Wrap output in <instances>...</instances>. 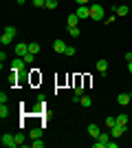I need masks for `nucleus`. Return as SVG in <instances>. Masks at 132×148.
Instances as JSON below:
<instances>
[{"mask_svg":"<svg viewBox=\"0 0 132 148\" xmlns=\"http://www.w3.org/2000/svg\"><path fill=\"white\" fill-rule=\"evenodd\" d=\"M90 18L93 20H106V9L97 2H90Z\"/></svg>","mask_w":132,"mask_h":148,"instance_id":"f257e3e1","label":"nucleus"},{"mask_svg":"<svg viewBox=\"0 0 132 148\" xmlns=\"http://www.w3.org/2000/svg\"><path fill=\"white\" fill-rule=\"evenodd\" d=\"M13 38H16V27H5V31H2V36H0V42L5 44H9L13 40Z\"/></svg>","mask_w":132,"mask_h":148,"instance_id":"f03ea898","label":"nucleus"},{"mask_svg":"<svg viewBox=\"0 0 132 148\" xmlns=\"http://www.w3.org/2000/svg\"><path fill=\"white\" fill-rule=\"evenodd\" d=\"M0 142H2V146H7V148H16L18 146V142H16V135H2V139H0Z\"/></svg>","mask_w":132,"mask_h":148,"instance_id":"7ed1b4c3","label":"nucleus"},{"mask_svg":"<svg viewBox=\"0 0 132 148\" xmlns=\"http://www.w3.org/2000/svg\"><path fill=\"white\" fill-rule=\"evenodd\" d=\"M24 66H26V62H24V58H20V56L11 62V69L16 71V73H18V71H24Z\"/></svg>","mask_w":132,"mask_h":148,"instance_id":"20e7f679","label":"nucleus"},{"mask_svg":"<svg viewBox=\"0 0 132 148\" xmlns=\"http://www.w3.org/2000/svg\"><path fill=\"white\" fill-rule=\"evenodd\" d=\"M108 142H110V137H108L106 133H101V135L97 137V142H95L93 146H95V148H106V146H108Z\"/></svg>","mask_w":132,"mask_h":148,"instance_id":"39448f33","label":"nucleus"},{"mask_svg":"<svg viewBox=\"0 0 132 148\" xmlns=\"http://www.w3.org/2000/svg\"><path fill=\"white\" fill-rule=\"evenodd\" d=\"M75 13L79 16V18H90V5H79Z\"/></svg>","mask_w":132,"mask_h":148,"instance_id":"423d86ee","label":"nucleus"},{"mask_svg":"<svg viewBox=\"0 0 132 148\" xmlns=\"http://www.w3.org/2000/svg\"><path fill=\"white\" fill-rule=\"evenodd\" d=\"M123 133H126V126H121V124H114L112 128H110V135L112 137H121Z\"/></svg>","mask_w":132,"mask_h":148,"instance_id":"0eeeda50","label":"nucleus"},{"mask_svg":"<svg viewBox=\"0 0 132 148\" xmlns=\"http://www.w3.org/2000/svg\"><path fill=\"white\" fill-rule=\"evenodd\" d=\"M16 53H18L20 58H24L26 53H29V44H24V42H18V44H16Z\"/></svg>","mask_w":132,"mask_h":148,"instance_id":"6e6552de","label":"nucleus"},{"mask_svg":"<svg viewBox=\"0 0 132 148\" xmlns=\"http://www.w3.org/2000/svg\"><path fill=\"white\" fill-rule=\"evenodd\" d=\"M88 135L93 137V139H97V137L101 135V130H99V126H97V124H88Z\"/></svg>","mask_w":132,"mask_h":148,"instance_id":"1a4fd4ad","label":"nucleus"},{"mask_svg":"<svg viewBox=\"0 0 132 148\" xmlns=\"http://www.w3.org/2000/svg\"><path fill=\"white\" fill-rule=\"evenodd\" d=\"M66 47H68V44L64 42V40H55V42H53V49H55L57 53H64V51H66Z\"/></svg>","mask_w":132,"mask_h":148,"instance_id":"9d476101","label":"nucleus"},{"mask_svg":"<svg viewBox=\"0 0 132 148\" xmlns=\"http://www.w3.org/2000/svg\"><path fill=\"white\" fill-rule=\"evenodd\" d=\"M130 99H132V93H121L119 97H117V102H119L121 106H126L128 102H130Z\"/></svg>","mask_w":132,"mask_h":148,"instance_id":"9b49d317","label":"nucleus"},{"mask_svg":"<svg viewBox=\"0 0 132 148\" xmlns=\"http://www.w3.org/2000/svg\"><path fill=\"white\" fill-rule=\"evenodd\" d=\"M79 20H82V18H79L77 13H70L68 18H66V25H68V27H77V22H79Z\"/></svg>","mask_w":132,"mask_h":148,"instance_id":"f8f14e48","label":"nucleus"},{"mask_svg":"<svg viewBox=\"0 0 132 148\" xmlns=\"http://www.w3.org/2000/svg\"><path fill=\"white\" fill-rule=\"evenodd\" d=\"M97 71H99L101 75H106L108 73V60H99L97 62Z\"/></svg>","mask_w":132,"mask_h":148,"instance_id":"ddd939ff","label":"nucleus"},{"mask_svg":"<svg viewBox=\"0 0 132 148\" xmlns=\"http://www.w3.org/2000/svg\"><path fill=\"white\" fill-rule=\"evenodd\" d=\"M114 13H117V16H128V5H119L114 9Z\"/></svg>","mask_w":132,"mask_h":148,"instance_id":"4468645a","label":"nucleus"},{"mask_svg":"<svg viewBox=\"0 0 132 148\" xmlns=\"http://www.w3.org/2000/svg\"><path fill=\"white\" fill-rule=\"evenodd\" d=\"M117 124H121V126H126V128H128V115H126V113L117 115Z\"/></svg>","mask_w":132,"mask_h":148,"instance_id":"2eb2a0df","label":"nucleus"},{"mask_svg":"<svg viewBox=\"0 0 132 148\" xmlns=\"http://www.w3.org/2000/svg\"><path fill=\"white\" fill-rule=\"evenodd\" d=\"M29 135H31V139H40V137H42V128H33Z\"/></svg>","mask_w":132,"mask_h":148,"instance_id":"dca6fc26","label":"nucleus"},{"mask_svg":"<svg viewBox=\"0 0 132 148\" xmlns=\"http://www.w3.org/2000/svg\"><path fill=\"white\" fill-rule=\"evenodd\" d=\"M79 104H82V106H90V104H93V99L88 97V95H82V97H79Z\"/></svg>","mask_w":132,"mask_h":148,"instance_id":"f3484780","label":"nucleus"},{"mask_svg":"<svg viewBox=\"0 0 132 148\" xmlns=\"http://www.w3.org/2000/svg\"><path fill=\"white\" fill-rule=\"evenodd\" d=\"M104 124H106L108 128H112L114 124H117V117H112V115H108V117H106V122H104Z\"/></svg>","mask_w":132,"mask_h":148,"instance_id":"a211bd4d","label":"nucleus"},{"mask_svg":"<svg viewBox=\"0 0 132 148\" xmlns=\"http://www.w3.org/2000/svg\"><path fill=\"white\" fill-rule=\"evenodd\" d=\"M68 36L70 38H77V36H79V27H68Z\"/></svg>","mask_w":132,"mask_h":148,"instance_id":"6ab92c4d","label":"nucleus"},{"mask_svg":"<svg viewBox=\"0 0 132 148\" xmlns=\"http://www.w3.org/2000/svg\"><path fill=\"white\" fill-rule=\"evenodd\" d=\"M29 53H40V44L38 42H31V44H29Z\"/></svg>","mask_w":132,"mask_h":148,"instance_id":"aec40b11","label":"nucleus"},{"mask_svg":"<svg viewBox=\"0 0 132 148\" xmlns=\"http://www.w3.org/2000/svg\"><path fill=\"white\" fill-rule=\"evenodd\" d=\"M31 146H33V148H44V142H42V137H40V139H33V142H31Z\"/></svg>","mask_w":132,"mask_h":148,"instance_id":"412c9836","label":"nucleus"},{"mask_svg":"<svg viewBox=\"0 0 132 148\" xmlns=\"http://www.w3.org/2000/svg\"><path fill=\"white\" fill-rule=\"evenodd\" d=\"M7 115H9V108H7V104H2V106H0V117L5 119Z\"/></svg>","mask_w":132,"mask_h":148,"instance_id":"4be33fe9","label":"nucleus"},{"mask_svg":"<svg viewBox=\"0 0 132 148\" xmlns=\"http://www.w3.org/2000/svg\"><path fill=\"white\" fill-rule=\"evenodd\" d=\"M46 9H57V0H46Z\"/></svg>","mask_w":132,"mask_h":148,"instance_id":"5701e85b","label":"nucleus"},{"mask_svg":"<svg viewBox=\"0 0 132 148\" xmlns=\"http://www.w3.org/2000/svg\"><path fill=\"white\" fill-rule=\"evenodd\" d=\"M31 2H33V7H38V9L40 7H46V0H31Z\"/></svg>","mask_w":132,"mask_h":148,"instance_id":"b1692460","label":"nucleus"},{"mask_svg":"<svg viewBox=\"0 0 132 148\" xmlns=\"http://www.w3.org/2000/svg\"><path fill=\"white\" fill-rule=\"evenodd\" d=\"M33 60H35V53H26V56H24V62H26V64H31Z\"/></svg>","mask_w":132,"mask_h":148,"instance_id":"393cba45","label":"nucleus"},{"mask_svg":"<svg viewBox=\"0 0 132 148\" xmlns=\"http://www.w3.org/2000/svg\"><path fill=\"white\" fill-rule=\"evenodd\" d=\"M16 142H18V146H22V144H24V135L18 133V135H16Z\"/></svg>","mask_w":132,"mask_h":148,"instance_id":"a878e982","label":"nucleus"},{"mask_svg":"<svg viewBox=\"0 0 132 148\" xmlns=\"http://www.w3.org/2000/svg\"><path fill=\"white\" fill-rule=\"evenodd\" d=\"M64 53H66V56H75V47H66Z\"/></svg>","mask_w":132,"mask_h":148,"instance_id":"bb28decb","label":"nucleus"},{"mask_svg":"<svg viewBox=\"0 0 132 148\" xmlns=\"http://www.w3.org/2000/svg\"><path fill=\"white\" fill-rule=\"evenodd\" d=\"M114 22V13H110V18H106V25H112Z\"/></svg>","mask_w":132,"mask_h":148,"instance_id":"cd10ccee","label":"nucleus"},{"mask_svg":"<svg viewBox=\"0 0 132 148\" xmlns=\"http://www.w3.org/2000/svg\"><path fill=\"white\" fill-rule=\"evenodd\" d=\"M126 62H132V51H128V53H126Z\"/></svg>","mask_w":132,"mask_h":148,"instance_id":"c85d7f7f","label":"nucleus"},{"mask_svg":"<svg viewBox=\"0 0 132 148\" xmlns=\"http://www.w3.org/2000/svg\"><path fill=\"white\" fill-rule=\"evenodd\" d=\"M88 2H93V0H77V5H88Z\"/></svg>","mask_w":132,"mask_h":148,"instance_id":"c756f323","label":"nucleus"},{"mask_svg":"<svg viewBox=\"0 0 132 148\" xmlns=\"http://www.w3.org/2000/svg\"><path fill=\"white\" fill-rule=\"evenodd\" d=\"M128 71H130V73H132V62H128Z\"/></svg>","mask_w":132,"mask_h":148,"instance_id":"7c9ffc66","label":"nucleus"}]
</instances>
